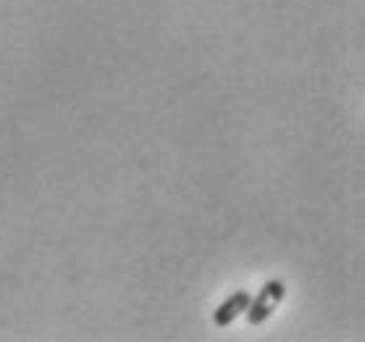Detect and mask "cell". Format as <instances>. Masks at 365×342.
I'll use <instances>...</instances> for the list:
<instances>
[{"label":"cell","instance_id":"2","mask_svg":"<svg viewBox=\"0 0 365 342\" xmlns=\"http://www.w3.org/2000/svg\"><path fill=\"white\" fill-rule=\"evenodd\" d=\"M250 301H252V295H250L247 290H237L234 295H229V298L216 308V313H213V324L221 326V329L229 326L234 318L240 316L242 311H247Z\"/></svg>","mask_w":365,"mask_h":342},{"label":"cell","instance_id":"1","mask_svg":"<svg viewBox=\"0 0 365 342\" xmlns=\"http://www.w3.org/2000/svg\"><path fill=\"white\" fill-rule=\"evenodd\" d=\"M284 292H287V287H284V282H279V279L263 284L260 295L252 298L250 306H247V321L250 324H263V321L274 313L276 306L284 301Z\"/></svg>","mask_w":365,"mask_h":342}]
</instances>
